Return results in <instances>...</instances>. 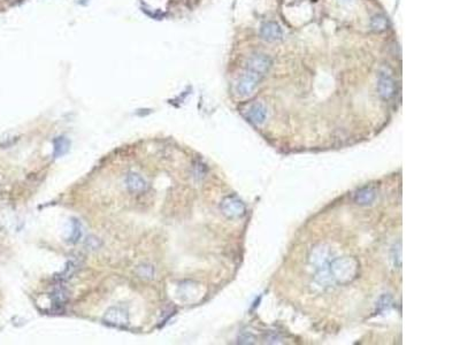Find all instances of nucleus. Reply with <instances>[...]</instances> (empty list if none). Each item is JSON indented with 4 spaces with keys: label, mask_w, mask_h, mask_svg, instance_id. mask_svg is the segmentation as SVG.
<instances>
[{
    "label": "nucleus",
    "mask_w": 460,
    "mask_h": 345,
    "mask_svg": "<svg viewBox=\"0 0 460 345\" xmlns=\"http://www.w3.org/2000/svg\"><path fill=\"white\" fill-rule=\"evenodd\" d=\"M66 233H67L66 241H68L69 243H76L82 236V229H81L80 222L75 219L69 221Z\"/></svg>",
    "instance_id": "1a4fd4ad"
},
{
    "label": "nucleus",
    "mask_w": 460,
    "mask_h": 345,
    "mask_svg": "<svg viewBox=\"0 0 460 345\" xmlns=\"http://www.w3.org/2000/svg\"><path fill=\"white\" fill-rule=\"evenodd\" d=\"M282 35H283V33H282L281 27L276 22H273V21L265 22L261 25V28H260V36L267 42L280 41L282 38Z\"/></svg>",
    "instance_id": "39448f33"
},
{
    "label": "nucleus",
    "mask_w": 460,
    "mask_h": 345,
    "mask_svg": "<svg viewBox=\"0 0 460 345\" xmlns=\"http://www.w3.org/2000/svg\"><path fill=\"white\" fill-rule=\"evenodd\" d=\"M137 274L143 278H152L154 274V269L150 265H142L137 268Z\"/></svg>",
    "instance_id": "ddd939ff"
},
{
    "label": "nucleus",
    "mask_w": 460,
    "mask_h": 345,
    "mask_svg": "<svg viewBox=\"0 0 460 345\" xmlns=\"http://www.w3.org/2000/svg\"><path fill=\"white\" fill-rule=\"evenodd\" d=\"M262 80V76H260L259 74L253 73L251 71H247L243 74V76L240 78V81L237 83L236 90L237 93L242 96V97H246L253 92L254 89L257 88L260 81Z\"/></svg>",
    "instance_id": "f257e3e1"
},
{
    "label": "nucleus",
    "mask_w": 460,
    "mask_h": 345,
    "mask_svg": "<svg viewBox=\"0 0 460 345\" xmlns=\"http://www.w3.org/2000/svg\"><path fill=\"white\" fill-rule=\"evenodd\" d=\"M221 211L228 217H238L244 214L245 206L235 196H229L221 203Z\"/></svg>",
    "instance_id": "20e7f679"
},
{
    "label": "nucleus",
    "mask_w": 460,
    "mask_h": 345,
    "mask_svg": "<svg viewBox=\"0 0 460 345\" xmlns=\"http://www.w3.org/2000/svg\"><path fill=\"white\" fill-rule=\"evenodd\" d=\"M371 28L374 30L375 33H382L385 32L388 29V20L384 15L377 14L372 17L371 20Z\"/></svg>",
    "instance_id": "f8f14e48"
},
{
    "label": "nucleus",
    "mask_w": 460,
    "mask_h": 345,
    "mask_svg": "<svg viewBox=\"0 0 460 345\" xmlns=\"http://www.w3.org/2000/svg\"><path fill=\"white\" fill-rule=\"evenodd\" d=\"M272 64L273 61L271 59V56L264 53H257L253 54L249 60H247L246 69L247 71L257 73L260 76L264 77L265 74H267V72L270 71Z\"/></svg>",
    "instance_id": "7ed1b4c3"
},
{
    "label": "nucleus",
    "mask_w": 460,
    "mask_h": 345,
    "mask_svg": "<svg viewBox=\"0 0 460 345\" xmlns=\"http://www.w3.org/2000/svg\"><path fill=\"white\" fill-rule=\"evenodd\" d=\"M104 321L107 325L118 327V328H124L129 325V314L128 311L123 307L113 306L106 311L104 316Z\"/></svg>",
    "instance_id": "f03ea898"
},
{
    "label": "nucleus",
    "mask_w": 460,
    "mask_h": 345,
    "mask_svg": "<svg viewBox=\"0 0 460 345\" xmlns=\"http://www.w3.org/2000/svg\"><path fill=\"white\" fill-rule=\"evenodd\" d=\"M247 117L254 124H261L267 117V110L262 104L255 103L249 108L247 112Z\"/></svg>",
    "instance_id": "6e6552de"
},
{
    "label": "nucleus",
    "mask_w": 460,
    "mask_h": 345,
    "mask_svg": "<svg viewBox=\"0 0 460 345\" xmlns=\"http://www.w3.org/2000/svg\"><path fill=\"white\" fill-rule=\"evenodd\" d=\"M375 200V192L370 187L360 190L355 196V202L360 205H368Z\"/></svg>",
    "instance_id": "9b49d317"
},
{
    "label": "nucleus",
    "mask_w": 460,
    "mask_h": 345,
    "mask_svg": "<svg viewBox=\"0 0 460 345\" xmlns=\"http://www.w3.org/2000/svg\"><path fill=\"white\" fill-rule=\"evenodd\" d=\"M53 145L54 158H60V156L64 155L68 152L69 147H71V142L66 137H56L53 141Z\"/></svg>",
    "instance_id": "9d476101"
},
{
    "label": "nucleus",
    "mask_w": 460,
    "mask_h": 345,
    "mask_svg": "<svg viewBox=\"0 0 460 345\" xmlns=\"http://www.w3.org/2000/svg\"><path fill=\"white\" fill-rule=\"evenodd\" d=\"M125 184H127L128 190L134 194H142V192L146 191L147 183L141 175L135 173H130L129 175L125 177Z\"/></svg>",
    "instance_id": "0eeeda50"
},
{
    "label": "nucleus",
    "mask_w": 460,
    "mask_h": 345,
    "mask_svg": "<svg viewBox=\"0 0 460 345\" xmlns=\"http://www.w3.org/2000/svg\"><path fill=\"white\" fill-rule=\"evenodd\" d=\"M377 90H379V95L383 99H390L395 95L396 91V85H395V81L391 76L387 75V74H381L377 81Z\"/></svg>",
    "instance_id": "423d86ee"
}]
</instances>
